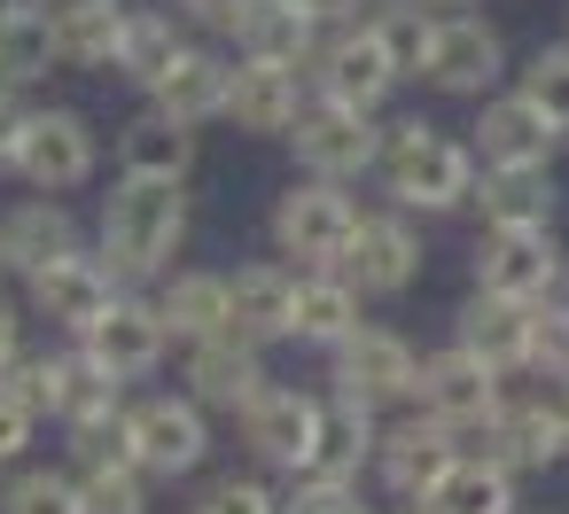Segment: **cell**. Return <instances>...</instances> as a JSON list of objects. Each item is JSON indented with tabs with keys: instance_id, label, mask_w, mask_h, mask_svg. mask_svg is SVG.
Returning a JSON list of instances; mask_svg holds the SVG:
<instances>
[{
	"instance_id": "obj_1",
	"label": "cell",
	"mask_w": 569,
	"mask_h": 514,
	"mask_svg": "<svg viewBox=\"0 0 569 514\" xmlns=\"http://www.w3.org/2000/svg\"><path fill=\"white\" fill-rule=\"evenodd\" d=\"M180 242H188V180L118 172V188L102 195V265L118 281H157L172 273Z\"/></svg>"
},
{
	"instance_id": "obj_2",
	"label": "cell",
	"mask_w": 569,
	"mask_h": 514,
	"mask_svg": "<svg viewBox=\"0 0 569 514\" xmlns=\"http://www.w3.org/2000/svg\"><path fill=\"white\" fill-rule=\"evenodd\" d=\"M375 172H382V188H390L398 211H460V203H476V172H483V164H476V149H460L445 125L398 118V125H382Z\"/></svg>"
},
{
	"instance_id": "obj_3",
	"label": "cell",
	"mask_w": 569,
	"mask_h": 514,
	"mask_svg": "<svg viewBox=\"0 0 569 514\" xmlns=\"http://www.w3.org/2000/svg\"><path fill=\"white\" fill-rule=\"evenodd\" d=\"M351 226H359V203L343 195V180H289L281 203H273V250L297 258L305 273L312 265H343L351 250Z\"/></svg>"
},
{
	"instance_id": "obj_4",
	"label": "cell",
	"mask_w": 569,
	"mask_h": 514,
	"mask_svg": "<svg viewBox=\"0 0 569 514\" xmlns=\"http://www.w3.org/2000/svg\"><path fill=\"white\" fill-rule=\"evenodd\" d=\"M289 149H297V164H305L312 180H359V172H375V157H382V125H375V110H351V102L312 94L305 118L289 125Z\"/></svg>"
},
{
	"instance_id": "obj_5",
	"label": "cell",
	"mask_w": 569,
	"mask_h": 514,
	"mask_svg": "<svg viewBox=\"0 0 569 514\" xmlns=\"http://www.w3.org/2000/svg\"><path fill=\"white\" fill-rule=\"evenodd\" d=\"M413 405L429 413V421H445L452 436H468V429H483V421H499L507 413V374L499 366H483L476 351H437V359H421V382H413Z\"/></svg>"
},
{
	"instance_id": "obj_6",
	"label": "cell",
	"mask_w": 569,
	"mask_h": 514,
	"mask_svg": "<svg viewBox=\"0 0 569 514\" xmlns=\"http://www.w3.org/2000/svg\"><path fill=\"white\" fill-rule=\"evenodd\" d=\"M305 79H312V94H328V102L382 110V94L398 87V63L382 56V40L367 32V17H351V24H328V32H320Z\"/></svg>"
},
{
	"instance_id": "obj_7",
	"label": "cell",
	"mask_w": 569,
	"mask_h": 514,
	"mask_svg": "<svg viewBox=\"0 0 569 514\" xmlns=\"http://www.w3.org/2000/svg\"><path fill=\"white\" fill-rule=\"evenodd\" d=\"M561 273H569V250L553 242V226H483V242H476V289H491V296L538 304L561 289Z\"/></svg>"
},
{
	"instance_id": "obj_8",
	"label": "cell",
	"mask_w": 569,
	"mask_h": 514,
	"mask_svg": "<svg viewBox=\"0 0 569 514\" xmlns=\"http://www.w3.org/2000/svg\"><path fill=\"white\" fill-rule=\"evenodd\" d=\"M126 444H133V460L149 467V475H196L203 467V452H211V421H203V405L180 390H164V397H141V405H126Z\"/></svg>"
},
{
	"instance_id": "obj_9",
	"label": "cell",
	"mask_w": 569,
	"mask_h": 514,
	"mask_svg": "<svg viewBox=\"0 0 569 514\" xmlns=\"http://www.w3.org/2000/svg\"><path fill=\"white\" fill-rule=\"evenodd\" d=\"M413 382H421V351L406 343V335H390V327H351L343 343H336V390L343 397H359V405H406L413 397Z\"/></svg>"
},
{
	"instance_id": "obj_10",
	"label": "cell",
	"mask_w": 569,
	"mask_h": 514,
	"mask_svg": "<svg viewBox=\"0 0 569 514\" xmlns=\"http://www.w3.org/2000/svg\"><path fill=\"white\" fill-rule=\"evenodd\" d=\"M94 164H102V149H94V125H87L79 110H32L24 149H17V172H24L40 195L87 188V180H94Z\"/></svg>"
},
{
	"instance_id": "obj_11",
	"label": "cell",
	"mask_w": 569,
	"mask_h": 514,
	"mask_svg": "<svg viewBox=\"0 0 569 514\" xmlns=\"http://www.w3.org/2000/svg\"><path fill=\"white\" fill-rule=\"evenodd\" d=\"M359 296H406L421 281V234L406 226V211H375L351 226V250L336 265Z\"/></svg>"
},
{
	"instance_id": "obj_12",
	"label": "cell",
	"mask_w": 569,
	"mask_h": 514,
	"mask_svg": "<svg viewBox=\"0 0 569 514\" xmlns=\"http://www.w3.org/2000/svg\"><path fill=\"white\" fill-rule=\"evenodd\" d=\"M421 79H429L437 94H468V102H483V94L507 79V40H499L483 17H437V48H429Z\"/></svg>"
},
{
	"instance_id": "obj_13",
	"label": "cell",
	"mask_w": 569,
	"mask_h": 514,
	"mask_svg": "<svg viewBox=\"0 0 569 514\" xmlns=\"http://www.w3.org/2000/svg\"><path fill=\"white\" fill-rule=\"evenodd\" d=\"M266 343H250V335H203V343H188V397L203 405V413H250L258 405V390H266V359H258Z\"/></svg>"
},
{
	"instance_id": "obj_14",
	"label": "cell",
	"mask_w": 569,
	"mask_h": 514,
	"mask_svg": "<svg viewBox=\"0 0 569 514\" xmlns=\"http://www.w3.org/2000/svg\"><path fill=\"white\" fill-rule=\"evenodd\" d=\"M24 289H32V304L56 320V327H71V335H87L118 296H126V281L102 265V258H87V250H63L56 265H40V273H24Z\"/></svg>"
},
{
	"instance_id": "obj_15",
	"label": "cell",
	"mask_w": 569,
	"mask_h": 514,
	"mask_svg": "<svg viewBox=\"0 0 569 514\" xmlns=\"http://www.w3.org/2000/svg\"><path fill=\"white\" fill-rule=\"evenodd\" d=\"M305 102H312V79H305L297 63H258V56L234 63L227 118H234L242 133H258V141H289V125L305 118Z\"/></svg>"
},
{
	"instance_id": "obj_16",
	"label": "cell",
	"mask_w": 569,
	"mask_h": 514,
	"mask_svg": "<svg viewBox=\"0 0 569 514\" xmlns=\"http://www.w3.org/2000/svg\"><path fill=\"white\" fill-rule=\"evenodd\" d=\"M460 460V436L445 429V421H429V413H413V421H390L382 429V444H375V483L390 491V498H421L445 467Z\"/></svg>"
},
{
	"instance_id": "obj_17",
	"label": "cell",
	"mask_w": 569,
	"mask_h": 514,
	"mask_svg": "<svg viewBox=\"0 0 569 514\" xmlns=\"http://www.w3.org/2000/svg\"><path fill=\"white\" fill-rule=\"evenodd\" d=\"M312 436H320V397H305V390H258V405L242 413V444L266 460V467H281V475H305L312 467Z\"/></svg>"
},
{
	"instance_id": "obj_18",
	"label": "cell",
	"mask_w": 569,
	"mask_h": 514,
	"mask_svg": "<svg viewBox=\"0 0 569 514\" xmlns=\"http://www.w3.org/2000/svg\"><path fill=\"white\" fill-rule=\"evenodd\" d=\"M79 506L87 514H149V467L133 460L126 429H94L79 436Z\"/></svg>"
},
{
	"instance_id": "obj_19",
	"label": "cell",
	"mask_w": 569,
	"mask_h": 514,
	"mask_svg": "<svg viewBox=\"0 0 569 514\" xmlns=\"http://www.w3.org/2000/svg\"><path fill=\"white\" fill-rule=\"evenodd\" d=\"M561 125L515 87V94H483L476 110V164H553Z\"/></svg>"
},
{
	"instance_id": "obj_20",
	"label": "cell",
	"mask_w": 569,
	"mask_h": 514,
	"mask_svg": "<svg viewBox=\"0 0 569 514\" xmlns=\"http://www.w3.org/2000/svg\"><path fill=\"white\" fill-rule=\"evenodd\" d=\"M118 382H141V374H157L164 366V343H172V327L157 320V304H141V296H118L87 335H79Z\"/></svg>"
},
{
	"instance_id": "obj_21",
	"label": "cell",
	"mask_w": 569,
	"mask_h": 514,
	"mask_svg": "<svg viewBox=\"0 0 569 514\" xmlns=\"http://www.w3.org/2000/svg\"><path fill=\"white\" fill-rule=\"evenodd\" d=\"M227 94H234V56H211V48H180L164 63V79L149 87V110L180 118V125H211L227 118Z\"/></svg>"
},
{
	"instance_id": "obj_22",
	"label": "cell",
	"mask_w": 569,
	"mask_h": 514,
	"mask_svg": "<svg viewBox=\"0 0 569 514\" xmlns=\"http://www.w3.org/2000/svg\"><path fill=\"white\" fill-rule=\"evenodd\" d=\"M530 320H538V304L476 289V296L460 304V320H452V343H460V351H476L483 366L515 374V366H530Z\"/></svg>"
},
{
	"instance_id": "obj_23",
	"label": "cell",
	"mask_w": 569,
	"mask_h": 514,
	"mask_svg": "<svg viewBox=\"0 0 569 514\" xmlns=\"http://www.w3.org/2000/svg\"><path fill=\"white\" fill-rule=\"evenodd\" d=\"M56 421L71 436H94V429H118L126 421V382L79 343V351H56Z\"/></svg>"
},
{
	"instance_id": "obj_24",
	"label": "cell",
	"mask_w": 569,
	"mask_h": 514,
	"mask_svg": "<svg viewBox=\"0 0 569 514\" xmlns=\"http://www.w3.org/2000/svg\"><path fill=\"white\" fill-rule=\"evenodd\" d=\"M227 327L250 335V343L297 335V273L289 265H242V273H227Z\"/></svg>"
},
{
	"instance_id": "obj_25",
	"label": "cell",
	"mask_w": 569,
	"mask_h": 514,
	"mask_svg": "<svg viewBox=\"0 0 569 514\" xmlns=\"http://www.w3.org/2000/svg\"><path fill=\"white\" fill-rule=\"evenodd\" d=\"M320 17L305 9V0H242V17H234V48L242 56H258V63H312V48H320Z\"/></svg>"
},
{
	"instance_id": "obj_26",
	"label": "cell",
	"mask_w": 569,
	"mask_h": 514,
	"mask_svg": "<svg viewBox=\"0 0 569 514\" xmlns=\"http://www.w3.org/2000/svg\"><path fill=\"white\" fill-rule=\"evenodd\" d=\"M48 9H56V48H63V63H79V71H118L133 0H48Z\"/></svg>"
},
{
	"instance_id": "obj_27",
	"label": "cell",
	"mask_w": 569,
	"mask_h": 514,
	"mask_svg": "<svg viewBox=\"0 0 569 514\" xmlns=\"http://www.w3.org/2000/svg\"><path fill=\"white\" fill-rule=\"evenodd\" d=\"M63 63L48 0H0V87H40Z\"/></svg>"
},
{
	"instance_id": "obj_28",
	"label": "cell",
	"mask_w": 569,
	"mask_h": 514,
	"mask_svg": "<svg viewBox=\"0 0 569 514\" xmlns=\"http://www.w3.org/2000/svg\"><path fill=\"white\" fill-rule=\"evenodd\" d=\"M476 211H483V226H553V172L546 164H483Z\"/></svg>"
},
{
	"instance_id": "obj_29",
	"label": "cell",
	"mask_w": 569,
	"mask_h": 514,
	"mask_svg": "<svg viewBox=\"0 0 569 514\" xmlns=\"http://www.w3.org/2000/svg\"><path fill=\"white\" fill-rule=\"evenodd\" d=\"M63 250H79V226H71V211L56 195H32V203H17L9 219H0V265L9 273H40Z\"/></svg>"
},
{
	"instance_id": "obj_30",
	"label": "cell",
	"mask_w": 569,
	"mask_h": 514,
	"mask_svg": "<svg viewBox=\"0 0 569 514\" xmlns=\"http://www.w3.org/2000/svg\"><path fill=\"white\" fill-rule=\"evenodd\" d=\"M118 172H133V180H188L196 172V125H180L164 110H141L118 133Z\"/></svg>"
},
{
	"instance_id": "obj_31",
	"label": "cell",
	"mask_w": 569,
	"mask_h": 514,
	"mask_svg": "<svg viewBox=\"0 0 569 514\" xmlns=\"http://www.w3.org/2000/svg\"><path fill=\"white\" fill-rule=\"evenodd\" d=\"M375 444H382L375 405H359V397L336 390L320 405V436H312V467L305 475H359V467H375Z\"/></svg>"
},
{
	"instance_id": "obj_32",
	"label": "cell",
	"mask_w": 569,
	"mask_h": 514,
	"mask_svg": "<svg viewBox=\"0 0 569 514\" xmlns=\"http://www.w3.org/2000/svg\"><path fill=\"white\" fill-rule=\"evenodd\" d=\"M413 514H515V467H491L476 452H460L421 498Z\"/></svg>"
},
{
	"instance_id": "obj_33",
	"label": "cell",
	"mask_w": 569,
	"mask_h": 514,
	"mask_svg": "<svg viewBox=\"0 0 569 514\" xmlns=\"http://www.w3.org/2000/svg\"><path fill=\"white\" fill-rule=\"evenodd\" d=\"M157 320L172 327V343L227 335V273H172L157 289Z\"/></svg>"
},
{
	"instance_id": "obj_34",
	"label": "cell",
	"mask_w": 569,
	"mask_h": 514,
	"mask_svg": "<svg viewBox=\"0 0 569 514\" xmlns=\"http://www.w3.org/2000/svg\"><path fill=\"white\" fill-rule=\"evenodd\" d=\"M359 327V289L336 273V265H312V273H297V343H343Z\"/></svg>"
},
{
	"instance_id": "obj_35",
	"label": "cell",
	"mask_w": 569,
	"mask_h": 514,
	"mask_svg": "<svg viewBox=\"0 0 569 514\" xmlns=\"http://www.w3.org/2000/svg\"><path fill=\"white\" fill-rule=\"evenodd\" d=\"M367 32L382 40V56L398 63V79H421V63H429V48H437L429 0H367Z\"/></svg>"
},
{
	"instance_id": "obj_36",
	"label": "cell",
	"mask_w": 569,
	"mask_h": 514,
	"mask_svg": "<svg viewBox=\"0 0 569 514\" xmlns=\"http://www.w3.org/2000/svg\"><path fill=\"white\" fill-rule=\"evenodd\" d=\"M188 48V32H180V17H157V9H133L126 17V48H118V79H133L141 94L164 79V63Z\"/></svg>"
},
{
	"instance_id": "obj_37",
	"label": "cell",
	"mask_w": 569,
	"mask_h": 514,
	"mask_svg": "<svg viewBox=\"0 0 569 514\" xmlns=\"http://www.w3.org/2000/svg\"><path fill=\"white\" fill-rule=\"evenodd\" d=\"M0 514H87L79 506V475L71 467H24L0 491Z\"/></svg>"
},
{
	"instance_id": "obj_38",
	"label": "cell",
	"mask_w": 569,
	"mask_h": 514,
	"mask_svg": "<svg viewBox=\"0 0 569 514\" xmlns=\"http://www.w3.org/2000/svg\"><path fill=\"white\" fill-rule=\"evenodd\" d=\"M530 374L569 382V296H538V320H530Z\"/></svg>"
},
{
	"instance_id": "obj_39",
	"label": "cell",
	"mask_w": 569,
	"mask_h": 514,
	"mask_svg": "<svg viewBox=\"0 0 569 514\" xmlns=\"http://www.w3.org/2000/svg\"><path fill=\"white\" fill-rule=\"evenodd\" d=\"M522 94L569 133V48H538V56L522 63Z\"/></svg>"
},
{
	"instance_id": "obj_40",
	"label": "cell",
	"mask_w": 569,
	"mask_h": 514,
	"mask_svg": "<svg viewBox=\"0 0 569 514\" xmlns=\"http://www.w3.org/2000/svg\"><path fill=\"white\" fill-rule=\"evenodd\" d=\"M281 514H367V498H359V475H297Z\"/></svg>"
},
{
	"instance_id": "obj_41",
	"label": "cell",
	"mask_w": 569,
	"mask_h": 514,
	"mask_svg": "<svg viewBox=\"0 0 569 514\" xmlns=\"http://www.w3.org/2000/svg\"><path fill=\"white\" fill-rule=\"evenodd\" d=\"M0 390H9L17 405H32V413H56V359L48 351H17L9 366H0Z\"/></svg>"
},
{
	"instance_id": "obj_42",
	"label": "cell",
	"mask_w": 569,
	"mask_h": 514,
	"mask_svg": "<svg viewBox=\"0 0 569 514\" xmlns=\"http://www.w3.org/2000/svg\"><path fill=\"white\" fill-rule=\"evenodd\" d=\"M196 514H281V498H273L258 475H219V483L196 498Z\"/></svg>"
},
{
	"instance_id": "obj_43",
	"label": "cell",
	"mask_w": 569,
	"mask_h": 514,
	"mask_svg": "<svg viewBox=\"0 0 569 514\" xmlns=\"http://www.w3.org/2000/svg\"><path fill=\"white\" fill-rule=\"evenodd\" d=\"M32 429H40V413H32V405H17L9 390H0V467L32 452Z\"/></svg>"
},
{
	"instance_id": "obj_44",
	"label": "cell",
	"mask_w": 569,
	"mask_h": 514,
	"mask_svg": "<svg viewBox=\"0 0 569 514\" xmlns=\"http://www.w3.org/2000/svg\"><path fill=\"white\" fill-rule=\"evenodd\" d=\"M24 125H32V110L17 102V87H0V172H17V149H24Z\"/></svg>"
},
{
	"instance_id": "obj_45",
	"label": "cell",
	"mask_w": 569,
	"mask_h": 514,
	"mask_svg": "<svg viewBox=\"0 0 569 514\" xmlns=\"http://www.w3.org/2000/svg\"><path fill=\"white\" fill-rule=\"evenodd\" d=\"M234 17H242V0H180V24H196V32H234Z\"/></svg>"
},
{
	"instance_id": "obj_46",
	"label": "cell",
	"mask_w": 569,
	"mask_h": 514,
	"mask_svg": "<svg viewBox=\"0 0 569 514\" xmlns=\"http://www.w3.org/2000/svg\"><path fill=\"white\" fill-rule=\"evenodd\" d=\"M17 351H24V320H17V304H9V296H0V366H9Z\"/></svg>"
},
{
	"instance_id": "obj_47",
	"label": "cell",
	"mask_w": 569,
	"mask_h": 514,
	"mask_svg": "<svg viewBox=\"0 0 569 514\" xmlns=\"http://www.w3.org/2000/svg\"><path fill=\"white\" fill-rule=\"evenodd\" d=\"M305 9H312L320 24H351V17L367 9V0H305Z\"/></svg>"
},
{
	"instance_id": "obj_48",
	"label": "cell",
	"mask_w": 569,
	"mask_h": 514,
	"mask_svg": "<svg viewBox=\"0 0 569 514\" xmlns=\"http://www.w3.org/2000/svg\"><path fill=\"white\" fill-rule=\"evenodd\" d=\"M429 9H468V0H429Z\"/></svg>"
},
{
	"instance_id": "obj_49",
	"label": "cell",
	"mask_w": 569,
	"mask_h": 514,
	"mask_svg": "<svg viewBox=\"0 0 569 514\" xmlns=\"http://www.w3.org/2000/svg\"><path fill=\"white\" fill-rule=\"evenodd\" d=\"M561 436H569V397H561Z\"/></svg>"
},
{
	"instance_id": "obj_50",
	"label": "cell",
	"mask_w": 569,
	"mask_h": 514,
	"mask_svg": "<svg viewBox=\"0 0 569 514\" xmlns=\"http://www.w3.org/2000/svg\"><path fill=\"white\" fill-rule=\"evenodd\" d=\"M0 491H9V475H0Z\"/></svg>"
},
{
	"instance_id": "obj_51",
	"label": "cell",
	"mask_w": 569,
	"mask_h": 514,
	"mask_svg": "<svg viewBox=\"0 0 569 514\" xmlns=\"http://www.w3.org/2000/svg\"><path fill=\"white\" fill-rule=\"evenodd\" d=\"M0 273H9V265H0Z\"/></svg>"
},
{
	"instance_id": "obj_52",
	"label": "cell",
	"mask_w": 569,
	"mask_h": 514,
	"mask_svg": "<svg viewBox=\"0 0 569 514\" xmlns=\"http://www.w3.org/2000/svg\"><path fill=\"white\" fill-rule=\"evenodd\" d=\"M561 281H569V273H561Z\"/></svg>"
}]
</instances>
